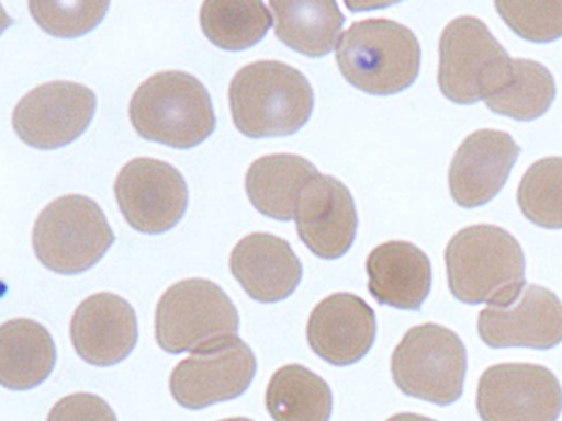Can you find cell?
<instances>
[{
	"instance_id": "23",
	"label": "cell",
	"mask_w": 562,
	"mask_h": 421,
	"mask_svg": "<svg viewBox=\"0 0 562 421\" xmlns=\"http://www.w3.org/2000/svg\"><path fill=\"white\" fill-rule=\"evenodd\" d=\"M266 408L277 421H327L333 412V391L310 368L285 365L272 374Z\"/></svg>"
},
{
	"instance_id": "14",
	"label": "cell",
	"mask_w": 562,
	"mask_h": 421,
	"mask_svg": "<svg viewBox=\"0 0 562 421\" xmlns=\"http://www.w3.org/2000/svg\"><path fill=\"white\" fill-rule=\"evenodd\" d=\"M294 219L301 241L321 259H341L356 241V202L334 175L316 172L304 184L295 202Z\"/></svg>"
},
{
	"instance_id": "28",
	"label": "cell",
	"mask_w": 562,
	"mask_h": 421,
	"mask_svg": "<svg viewBox=\"0 0 562 421\" xmlns=\"http://www.w3.org/2000/svg\"><path fill=\"white\" fill-rule=\"evenodd\" d=\"M503 22L531 43H553L562 35V0H494Z\"/></svg>"
},
{
	"instance_id": "1",
	"label": "cell",
	"mask_w": 562,
	"mask_h": 421,
	"mask_svg": "<svg viewBox=\"0 0 562 421\" xmlns=\"http://www.w3.org/2000/svg\"><path fill=\"white\" fill-rule=\"evenodd\" d=\"M228 102L234 125L251 139L292 136L312 116L315 95L303 72L283 61H254L237 70Z\"/></svg>"
},
{
	"instance_id": "24",
	"label": "cell",
	"mask_w": 562,
	"mask_h": 421,
	"mask_svg": "<svg viewBox=\"0 0 562 421\" xmlns=\"http://www.w3.org/2000/svg\"><path fill=\"white\" fill-rule=\"evenodd\" d=\"M553 99L555 81L547 67L540 61L512 58L505 78L483 102L492 113L532 122L550 110Z\"/></svg>"
},
{
	"instance_id": "13",
	"label": "cell",
	"mask_w": 562,
	"mask_h": 421,
	"mask_svg": "<svg viewBox=\"0 0 562 421\" xmlns=\"http://www.w3.org/2000/svg\"><path fill=\"white\" fill-rule=\"evenodd\" d=\"M95 107V93L83 84L70 81L41 84L14 107V132L32 148H61L87 130Z\"/></svg>"
},
{
	"instance_id": "8",
	"label": "cell",
	"mask_w": 562,
	"mask_h": 421,
	"mask_svg": "<svg viewBox=\"0 0 562 421\" xmlns=\"http://www.w3.org/2000/svg\"><path fill=\"white\" fill-rule=\"evenodd\" d=\"M509 61L482 20L456 18L439 39V90L456 104L483 101L503 81Z\"/></svg>"
},
{
	"instance_id": "29",
	"label": "cell",
	"mask_w": 562,
	"mask_h": 421,
	"mask_svg": "<svg viewBox=\"0 0 562 421\" xmlns=\"http://www.w3.org/2000/svg\"><path fill=\"white\" fill-rule=\"evenodd\" d=\"M403 0H345V4L353 13L359 11H373V9L389 8V5L400 4Z\"/></svg>"
},
{
	"instance_id": "12",
	"label": "cell",
	"mask_w": 562,
	"mask_h": 421,
	"mask_svg": "<svg viewBox=\"0 0 562 421\" xmlns=\"http://www.w3.org/2000/svg\"><path fill=\"white\" fill-rule=\"evenodd\" d=\"M561 406L558 377L541 365H492L480 377L476 409L482 420L555 421Z\"/></svg>"
},
{
	"instance_id": "2",
	"label": "cell",
	"mask_w": 562,
	"mask_h": 421,
	"mask_svg": "<svg viewBox=\"0 0 562 421\" xmlns=\"http://www.w3.org/2000/svg\"><path fill=\"white\" fill-rule=\"evenodd\" d=\"M420 58L417 35L392 20L353 23L336 43L342 78L369 95H394L412 87Z\"/></svg>"
},
{
	"instance_id": "3",
	"label": "cell",
	"mask_w": 562,
	"mask_h": 421,
	"mask_svg": "<svg viewBox=\"0 0 562 421\" xmlns=\"http://www.w3.org/2000/svg\"><path fill=\"white\" fill-rule=\"evenodd\" d=\"M128 114L140 137L176 149L201 145L216 127L206 87L181 70L146 79L134 92Z\"/></svg>"
},
{
	"instance_id": "27",
	"label": "cell",
	"mask_w": 562,
	"mask_h": 421,
	"mask_svg": "<svg viewBox=\"0 0 562 421\" xmlns=\"http://www.w3.org/2000/svg\"><path fill=\"white\" fill-rule=\"evenodd\" d=\"M29 9L46 34L75 39L104 20L110 0H29Z\"/></svg>"
},
{
	"instance_id": "4",
	"label": "cell",
	"mask_w": 562,
	"mask_h": 421,
	"mask_svg": "<svg viewBox=\"0 0 562 421\" xmlns=\"http://www.w3.org/2000/svg\"><path fill=\"white\" fill-rule=\"evenodd\" d=\"M448 286L464 304L494 303L526 281L524 251L512 234L496 225H471L445 251Z\"/></svg>"
},
{
	"instance_id": "11",
	"label": "cell",
	"mask_w": 562,
	"mask_h": 421,
	"mask_svg": "<svg viewBox=\"0 0 562 421\" xmlns=\"http://www.w3.org/2000/svg\"><path fill=\"white\" fill-rule=\"evenodd\" d=\"M114 195L127 224L143 234L171 230L189 206V189L181 172L155 158H136L123 167Z\"/></svg>"
},
{
	"instance_id": "17",
	"label": "cell",
	"mask_w": 562,
	"mask_h": 421,
	"mask_svg": "<svg viewBox=\"0 0 562 421\" xmlns=\"http://www.w3.org/2000/svg\"><path fill=\"white\" fill-rule=\"evenodd\" d=\"M70 339L76 353L88 364L97 367L120 364L136 348V312L119 295H92L76 309L70 321Z\"/></svg>"
},
{
	"instance_id": "30",
	"label": "cell",
	"mask_w": 562,
	"mask_h": 421,
	"mask_svg": "<svg viewBox=\"0 0 562 421\" xmlns=\"http://www.w3.org/2000/svg\"><path fill=\"white\" fill-rule=\"evenodd\" d=\"M13 25V18L5 13V9L0 4V35L4 34L5 29Z\"/></svg>"
},
{
	"instance_id": "21",
	"label": "cell",
	"mask_w": 562,
	"mask_h": 421,
	"mask_svg": "<svg viewBox=\"0 0 562 421\" xmlns=\"http://www.w3.org/2000/svg\"><path fill=\"white\" fill-rule=\"evenodd\" d=\"M57 348L48 330L37 321L0 325V385L9 390H31L52 374Z\"/></svg>"
},
{
	"instance_id": "5",
	"label": "cell",
	"mask_w": 562,
	"mask_h": 421,
	"mask_svg": "<svg viewBox=\"0 0 562 421\" xmlns=\"http://www.w3.org/2000/svg\"><path fill=\"white\" fill-rule=\"evenodd\" d=\"M391 371L403 394L445 408L461 399L468 373L464 342L441 325H417L392 353Z\"/></svg>"
},
{
	"instance_id": "25",
	"label": "cell",
	"mask_w": 562,
	"mask_h": 421,
	"mask_svg": "<svg viewBox=\"0 0 562 421\" xmlns=\"http://www.w3.org/2000/svg\"><path fill=\"white\" fill-rule=\"evenodd\" d=\"M272 16L262 0H204L202 32L227 52H243L266 37Z\"/></svg>"
},
{
	"instance_id": "15",
	"label": "cell",
	"mask_w": 562,
	"mask_h": 421,
	"mask_svg": "<svg viewBox=\"0 0 562 421\" xmlns=\"http://www.w3.org/2000/svg\"><path fill=\"white\" fill-rule=\"evenodd\" d=\"M520 148L506 132L483 128L465 137L453 155L448 186L457 206H483L503 190Z\"/></svg>"
},
{
	"instance_id": "9",
	"label": "cell",
	"mask_w": 562,
	"mask_h": 421,
	"mask_svg": "<svg viewBox=\"0 0 562 421\" xmlns=\"http://www.w3.org/2000/svg\"><path fill=\"white\" fill-rule=\"evenodd\" d=\"M257 373L250 346L234 335L215 339L192 350L171 374L172 397L187 409L237 399L248 390Z\"/></svg>"
},
{
	"instance_id": "16",
	"label": "cell",
	"mask_w": 562,
	"mask_h": 421,
	"mask_svg": "<svg viewBox=\"0 0 562 421\" xmlns=\"http://www.w3.org/2000/svg\"><path fill=\"white\" fill-rule=\"evenodd\" d=\"M307 342L330 365L347 367L368 355L376 339V315L353 294H333L316 304L306 327Z\"/></svg>"
},
{
	"instance_id": "19",
	"label": "cell",
	"mask_w": 562,
	"mask_h": 421,
	"mask_svg": "<svg viewBox=\"0 0 562 421\" xmlns=\"http://www.w3.org/2000/svg\"><path fill=\"white\" fill-rule=\"evenodd\" d=\"M369 292L385 306L417 311L426 303L432 283L430 260L418 246L389 241L376 246L366 262Z\"/></svg>"
},
{
	"instance_id": "18",
	"label": "cell",
	"mask_w": 562,
	"mask_h": 421,
	"mask_svg": "<svg viewBox=\"0 0 562 421\" xmlns=\"http://www.w3.org/2000/svg\"><path fill=\"white\" fill-rule=\"evenodd\" d=\"M231 272L257 303L272 304L294 294L303 280V265L292 246L268 232H255L237 242Z\"/></svg>"
},
{
	"instance_id": "6",
	"label": "cell",
	"mask_w": 562,
	"mask_h": 421,
	"mask_svg": "<svg viewBox=\"0 0 562 421\" xmlns=\"http://www.w3.org/2000/svg\"><path fill=\"white\" fill-rule=\"evenodd\" d=\"M114 242L108 218L92 198L66 195L44 207L32 232L35 257L58 274L93 268Z\"/></svg>"
},
{
	"instance_id": "22",
	"label": "cell",
	"mask_w": 562,
	"mask_h": 421,
	"mask_svg": "<svg viewBox=\"0 0 562 421\" xmlns=\"http://www.w3.org/2000/svg\"><path fill=\"white\" fill-rule=\"evenodd\" d=\"M316 167L297 155H268L246 172V193L255 209L280 221L294 219L295 202Z\"/></svg>"
},
{
	"instance_id": "20",
	"label": "cell",
	"mask_w": 562,
	"mask_h": 421,
	"mask_svg": "<svg viewBox=\"0 0 562 421\" xmlns=\"http://www.w3.org/2000/svg\"><path fill=\"white\" fill-rule=\"evenodd\" d=\"M274 34L304 57L329 55L341 35L345 16L336 0H269Z\"/></svg>"
},
{
	"instance_id": "10",
	"label": "cell",
	"mask_w": 562,
	"mask_h": 421,
	"mask_svg": "<svg viewBox=\"0 0 562 421\" xmlns=\"http://www.w3.org/2000/svg\"><path fill=\"white\" fill-rule=\"evenodd\" d=\"M479 333L491 348L550 350L562 339L561 300L549 288L524 281L480 312Z\"/></svg>"
},
{
	"instance_id": "7",
	"label": "cell",
	"mask_w": 562,
	"mask_h": 421,
	"mask_svg": "<svg viewBox=\"0 0 562 421\" xmlns=\"http://www.w3.org/2000/svg\"><path fill=\"white\" fill-rule=\"evenodd\" d=\"M239 330L236 306L224 289L207 280L176 283L158 300L155 339L167 353L187 351L234 335Z\"/></svg>"
},
{
	"instance_id": "26",
	"label": "cell",
	"mask_w": 562,
	"mask_h": 421,
	"mask_svg": "<svg viewBox=\"0 0 562 421\" xmlns=\"http://www.w3.org/2000/svg\"><path fill=\"white\" fill-rule=\"evenodd\" d=\"M561 181L559 157L543 158L527 169L518 186L517 202L529 221L552 230L562 227Z\"/></svg>"
}]
</instances>
